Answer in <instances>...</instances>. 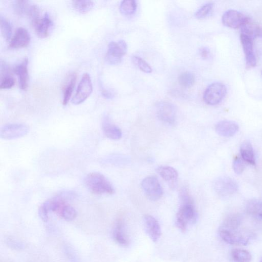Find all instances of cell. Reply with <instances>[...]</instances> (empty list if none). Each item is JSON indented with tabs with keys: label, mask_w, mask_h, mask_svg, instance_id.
Instances as JSON below:
<instances>
[{
	"label": "cell",
	"mask_w": 262,
	"mask_h": 262,
	"mask_svg": "<svg viewBox=\"0 0 262 262\" xmlns=\"http://www.w3.org/2000/svg\"><path fill=\"white\" fill-rule=\"evenodd\" d=\"M85 184L87 189L96 195H113L115 190L113 185L102 174L98 172L90 173L85 178Z\"/></svg>",
	"instance_id": "obj_1"
},
{
	"label": "cell",
	"mask_w": 262,
	"mask_h": 262,
	"mask_svg": "<svg viewBox=\"0 0 262 262\" xmlns=\"http://www.w3.org/2000/svg\"><path fill=\"white\" fill-rule=\"evenodd\" d=\"M197 219L194 202L181 203L176 214V224L182 232H185L190 224H194Z\"/></svg>",
	"instance_id": "obj_2"
},
{
	"label": "cell",
	"mask_w": 262,
	"mask_h": 262,
	"mask_svg": "<svg viewBox=\"0 0 262 262\" xmlns=\"http://www.w3.org/2000/svg\"><path fill=\"white\" fill-rule=\"evenodd\" d=\"M227 94V88L223 83L213 82L205 90L203 98L206 104L215 106L219 104Z\"/></svg>",
	"instance_id": "obj_3"
},
{
	"label": "cell",
	"mask_w": 262,
	"mask_h": 262,
	"mask_svg": "<svg viewBox=\"0 0 262 262\" xmlns=\"http://www.w3.org/2000/svg\"><path fill=\"white\" fill-rule=\"evenodd\" d=\"M127 49V45L123 40L111 42L106 55V62L110 65L119 64L126 54Z\"/></svg>",
	"instance_id": "obj_4"
},
{
	"label": "cell",
	"mask_w": 262,
	"mask_h": 262,
	"mask_svg": "<svg viewBox=\"0 0 262 262\" xmlns=\"http://www.w3.org/2000/svg\"><path fill=\"white\" fill-rule=\"evenodd\" d=\"M215 192L221 196H229L235 194L238 190L237 182L229 177L218 178L213 183Z\"/></svg>",
	"instance_id": "obj_5"
},
{
	"label": "cell",
	"mask_w": 262,
	"mask_h": 262,
	"mask_svg": "<svg viewBox=\"0 0 262 262\" xmlns=\"http://www.w3.org/2000/svg\"><path fill=\"white\" fill-rule=\"evenodd\" d=\"M93 91L91 79L87 73H84L79 83L76 95L72 99L74 105H80L85 101L91 95Z\"/></svg>",
	"instance_id": "obj_6"
},
{
	"label": "cell",
	"mask_w": 262,
	"mask_h": 262,
	"mask_svg": "<svg viewBox=\"0 0 262 262\" xmlns=\"http://www.w3.org/2000/svg\"><path fill=\"white\" fill-rule=\"evenodd\" d=\"M142 186L148 199L155 201L162 198L163 190L156 177L149 176L146 178L142 182Z\"/></svg>",
	"instance_id": "obj_7"
},
{
	"label": "cell",
	"mask_w": 262,
	"mask_h": 262,
	"mask_svg": "<svg viewBox=\"0 0 262 262\" xmlns=\"http://www.w3.org/2000/svg\"><path fill=\"white\" fill-rule=\"evenodd\" d=\"M30 132V127L22 124L6 125L0 129V137L5 140H13L26 136Z\"/></svg>",
	"instance_id": "obj_8"
},
{
	"label": "cell",
	"mask_w": 262,
	"mask_h": 262,
	"mask_svg": "<svg viewBox=\"0 0 262 262\" xmlns=\"http://www.w3.org/2000/svg\"><path fill=\"white\" fill-rule=\"evenodd\" d=\"M156 114L159 119L168 125H174L176 121L177 111L170 102L162 101L156 106Z\"/></svg>",
	"instance_id": "obj_9"
},
{
	"label": "cell",
	"mask_w": 262,
	"mask_h": 262,
	"mask_svg": "<svg viewBox=\"0 0 262 262\" xmlns=\"http://www.w3.org/2000/svg\"><path fill=\"white\" fill-rule=\"evenodd\" d=\"M248 17L242 13L235 10H229L222 16V24L232 29H237L244 25L248 19Z\"/></svg>",
	"instance_id": "obj_10"
},
{
	"label": "cell",
	"mask_w": 262,
	"mask_h": 262,
	"mask_svg": "<svg viewBox=\"0 0 262 262\" xmlns=\"http://www.w3.org/2000/svg\"><path fill=\"white\" fill-rule=\"evenodd\" d=\"M35 33L40 38L49 36L53 26V23L48 13H45L32 22Z\"/></svg>",
	"instance_id": "obj_11"
},
{
	"label": "cell",
	"mask_w": 262,
	"mask_h": 262,
	"mask_svg": "<svg viewBox=\"0 0 262 262\" xmlns=\"http://www.w3.org/2000/svg\"><path fill=\"white\" fill-rule=\"evenodd\" d=\"M240 40L245 54L247 68H251L255 67L257 65V59L254 52L253 39L241 33Z\"/></svg>",
	"instance_id": "obj_12"
},
{
	"label": "cell",
	"mask_w": 262,
	"mask_h": 262,
	"mask_svg": "<svg viewBox=\"0 0 262 262\" xmlns=\"http://www.w3.org/2000/svg\"><path fill=\"white\" fill-rule=\"evenodd\" d=\"M31 35L24 27H18L9 43V48L13 49H19L26 48L30 43Z\"/></svg>",
	"instance_id": "obj_13"
},
{
	"label": "cell",
	"mask_w": 262,
	"mask_h": 262,
	"mask_svg": "<svg viewBox=\"0 0 262 262\" xmlns=\"http://www.w3.org/2000/svg\"><path fill=\"white\" fill-rule=\"evenodd\" d=\"M28 65H29V59L26 58L21 63L15 66L13 69L14 72L17 77L18 85L23 90H26L29 86V74Z\"/></svg>",
	"instance_id": "obj_14"
},
{
	"label": "cell",
	"mask_w": 262,
	"mask_h": 262,
	"mask_svg": "<svg viewBox=\"0 0 262 262\" xmlns=\"http://www.w3.org/2000/svg\"><path fill=\"white\" fill-rule=\"evenodd\" d=\"M146 232L154 242H156L161 237V228L158 221L151 215L146 214L144 217Z\"/></svg>",
	"instance_id": "obj_15"
},
{
	"label": "cell",
	"mask_w": 262,
	"mask_h": 262,
	"mask_svg": "<svg viewBox=\"0 0 262 262\" xmlns=\"http://www.w3.org/2000/svg\"><path fill=\"white\" fill-rule=\"evenodd\" d=\"M113 237L117 244L121 246L127 247L130 245V239L126 230L125 224L123 219L119 218L115 222Z\"/></svg>",
	"instance_id": "obj_16"
},
{
	"label": "cell",
	"mask_w": 262,
	"mask_h": 262,
	"mask_svg": "<svg viewBox=\"0 0 262 262\" xmlns=\"http://www.w3.org/2000/svg\"><path fill=\"white\" fill-rule=\"evenodd\" d=\"M219 235L223 241L230 245L246 246L248 244V239L237 235L232 230L221 228Z\"/></svg>",
	"instance_id": "obj_17"
},
{
	"label": "cell",
	"mask_w": 262,
	"mask_h": 262,
	"mask_svg": "<svg viewBox=\"0 0 262 262\" xmlns=\"http://www.w3.org/2000/svg\"><path fill=\"white\" fill-rule=\"evenodd\" d=\"M238 125L230 120H222L216 126L218 134L224 137H230L235 135L239 131Z\"/></svg>",
	"instance_id": "obj_18"
},
{
	"label": "cell",
	"mask_w": 262,
	"mask_h": 262,
	"mask_svg": "<svg viewBox=\"0 0 262 262\" xmlns=\"http://www.w3.org/2000/svg\"><path fill=\"white\" fill-rule=\"evenodd\" d=\"M102 129L105 136L110 139L118 140L122 137L123 134L121 130L117 126L112 124L108 116H105L103 118Z\"/></svg>",
	"instance_id": "obj_19"
},
{
	"label": "cell",
	"mask_w": 262,
	"mask_h": 262,
	"mask_svg": "<svg viewBox=\"0 0 262 262\" xmlns=\"http://www.w3.org/2000/svg\"><path fill=\"white\" fill-rule=\"evenodd\" d=\"M156 171L165 181L169 183L170 186H175L179 174L174 168L168 166H161L158 167Z\"/></svg>",
	"instance_id": "obj_20"
},
{
	"label": "cell",
	"mask_w": 262,
	"mask_h": 262,
	"mask_svg": "<svg viewBox=\"0 0 262 262\" xmlns=\"http://www.w3.org/2000/svg\"><path fill=\"white\" fill-rule=\"evenodd\" d=\"M241 32L250 37L252 39L256 37L262 38V27L257 23L252 21L249 17L246 23L241 28Z\"/></svg>",
	"instance_id": "obj_21"
},
{
	"label": "cell",
	"mask_w": 262,
	"mask_h": 262,
	"mask_svg": "<svg viewBox=\"0 0 262 262\" xmlns=\"http://www.w3.org/2000/svg\"><path fill=\"white\" fill-rule=\"evenodd\" d=\"M240 152L243 161L251 165H256V159L254 148L249 141L246 140V141L242 144L240 148Z\"/></svg>",
	"instance_id": "obj_22"
},
{
	"label": "cell",
	"mask_w": 262,
	"mask_h": 262,
	"mask_svg": "<svg viewBox=\"0 0 262 262\" xmlns=\"http://www.w3.org/2000/svg\"><path fill=\"white\" fill-rule=\"evenodd\" d=\"M77 74L73 73L71 75L68 82L64 87L63 104L66 106L71 97L75 85H76L77 81Z\"/></svg>",
	"instance_id": "obj_23"
},
{
	"label": "cell",
	"mask_w": 262,
	"mask_h": 262,
	"mask_svg": "<svg viewBox=\"0 0 262 262\" xmlns=\"http://www.w3.org/2000/svg\"><path fill=\"white\" fill-rule=\"evenodd\" d=\"M66 221H71L76 218L77 212L72 206L64 203L57 213Z\"/></svg>",
	"instance_id": "obj_24"
},
{
	"label": "cell",
	"mask_w": 262,
	"mask_h": 262,
	"mask_svg": "<svg viewBox=\"0 0 262 262\" xmlns=\"http://www.w3.org/2000/svg\"><path fill=\"white\" fill-rule=\"evenodd\" d=\"M241 218L237 214L229 215L223 221L222 228L230 230H235L240 226Z\"/></svg>",
	"instance_id": "obj_25"
},
{
	"label": "cell",
	"mask_w": 262,
	"mask_h": 262,
	"mask_svg": "<svg viewBox=\"0 0 262 262\" xmlns=\"http://www.w3.org/2000/svg\"><path fill=\"white\" fill-rule=\"evenodd\" d=\"M232 260L235 262H250L252 256L250 252L245 249H234L231 252Z\"/></svg>",
	"instance_id": "obj_26"
},
{
	"label": "cell",
	"mask_w": 262,
	"mask_h": 262,
	"mask_svg": "<svg viewBox=\"0 0 262 262\" xmlns=\"http://www.w3.org/2000/svg\"><path fill=\"white\" fill-rule=\"evenodd\" d=\"M72 5L73 8L81 14H86L90 12L95 6V3L92 1H87V0H76L72 1Z\"/></svg>",
	"instance_id": "obj_27"
},
{
	"label": "cell",
	"mask_w": 262,
	"mask_h": 262,
	"mask_svg": "<svg viewBox=\"0 0 262 262\" xmlns=\"http://www.w3.org/2000/svg\"><path fill=\"white\" fill-rule=\"evenodd\" d=\"M0 27L4 39L6 41H9L11 39L13 28L10 21L3 16L0 17Z\"/></svg>",
	"instance_id": "obj_28"
},
{
	"label": "cell",
	"mask_w": 262,
	"mask_h": 262,
	"mask_svg": "<svg viewBox=\"0 0 262 262\" xmlns=\"http://www.w3.org/2000/svg\"><path fill=\"white\" fill-rule=\"evenodd\" d=\"M179 81L182 87L185 88H189L194 85L195 82V77L192 72H185L180 74Z\"/></svg>",
	"instance_id": "obj_29"
},
{
	"label": "cell",
	"mask_w": 262,
	"mask_h": 262,
	"mask_svg": "<svg viewBox=\"0 0 262 262\" xmlns=\"http://www.w3.org/2000/svg\"><path fill=\"white\" fill-rule=\"evenodd\" d=\"M31 5L29 1L17 0L14 4L15 12L18 15L27 16Z\"/></svg>",
	"instance_id": "obj_30"
},
{
	"label": "cell",
	"mask_w": 262,
	"mask_h": 262,
	"mask_svg": "<svg viewBox=\"0 0 262 262\" xmlns=\"http://www.w3.org/2000/svg\"><path fill=\"white\" fill-rule=\"evenodd\" d=\"M137 4L133 0H126L121 3L120 11L125 15H131L135 13L136 10Z\"/></svg>",
	"instance_id": "obj_31"
},
{
	"label": "cell",
	"mask_w": 262,
	"mask_h": 262,
	"mask_svg": "<svg viewBox=\"0 0 262 262\" xmlns=\"http://www.w3.org/2000/svg\"><path fill=\"white\" fill-rule=\"evenodd\" d=\"M9 74L10 73L1 74V84H0V88L1 89H11L14 86L15 79Z\"/></svg>",
	"instance_id": "obj_32"
},
{
	"label": "cell",
	"mask_w": 262,
	"mask_h": 262,
	"mask_svg": "<svg viewBox=\"0 0 262 262\" xmlns=\"http://www.w3.org/2000/svg\"><path fill=\"white\" fill-rule=\"evenodd\" d=\"M213 6V4L212 3L204 5L196 12L195 16L199 19H202V18L207 17L212 12Z\"/></svg>",
	"instance_id": "obj_33"
},
{
	"label": "cell",
	"mask_w": 262,
	"mask_h": 262,
	"mask_svg": "<svg viewBox=\"0 0 262 262\" xmlns=\"http://www.w3.org/2000/svg\"><path fill=\"white\" fill-rule=\"evenodd\" d=\"M262 203L257 200H250L247 205V212L252 214H257V215L262 213Z\"/></svg>",
	"instance_id": "obj_34"
},
{
	"label": "cell",
	"mask_w": 262,
	"mask_h": 262,
	"mask_svg": "<svg viewBox=\"0 0 262 262\" xmlns=\"http://www.w3.org/2000/svg\"><path fill=\"white\" fill-rule=\"evenodd\" d=\"M133 61L137 66V67L145 73H150L152 72V69L145 61L137 57H133Z\"/></svg>",
	"instance_id": "obj_35"
},
{
	"label": "cell",
	"mask_w": 262,
	"mask_h": 262,
	"mask_svg": "<svg viewBox=\"0 0 262 262\" xmlns=\"http://www.w3.org/2000/svg\"><path fill=\"white\" fill-rule=\"evenodd\" d=\"M232 167L234 172L238 175H240L244 172L246 165L240 158L237 157L234 159Z\"/></svg>",
	"instance_id": "obj_36"
},
{
	"label": "cell",
	"mask_w": 262,
	"mask_h": 262,
	"mask_svg": "<svg viewBox=\"0 0 262 262\" xmlns=\"http://www.w3.org/2000/svg\"><path fill=\"white\" fill-rule=\"evenodd\" d=\"M49 210L47 208L45 204L43 203L39 207L38 213L40 219L44 222L49 220Z\"/></svg>",
	"instance_id": "obj_37"
},
{
	"label": "cell",
	"mask_w": 262,
	"mask_h": 262,
	"mask_svg": "<svg viewBox=\"0 0 262 262\" xmlns=\"http://www.w3.org/2000/svg\"><path fill=\"white\" fill-rule=\"evenodd\" d=\"M200 54L201 55V57L203 59H207L209 58L210 52L209 49L205 48H203L201 49H200Z\"/></svg>",
	"instance_id": "obj_38"
},
{
	"label": "cell",
	"mask_w": 262,
	"mask_h": 262,
	"mask_svg": "<svg viewBox=\"0 0 262 262\" xmlns=\"http://www.w3.org/2000/svg\"><path fill=\"white\" fill-rule=\"evenodd\" d=\"M102 95L106 98H111L112 97V94L111 92L107 90H102Z\"/></svg>",
	"instance_id": "obj_39"
},
{
	"label": "cell",
	"mask_w": 262,
	"mask_h": 262,
	"mask_svg": "<svg viewBox=\"0 0 262 262\" xmlns=\"http://www.w3.org/2000/svg\"><path fill=\"white\" fill-rule=\"evenodd\" d=\"M260 262H262V260H261Z\"/></svg>",
	"instance_id": "obj_40"
},
{
	"label": "cell",
	"mask_w": 262,
	"mask_h": 262,
	"mask_svg": "<svg viewBox=\"0 0 262 262\" xmlns=\"http://www.w3.org/2000/svg\"></svg>",
	"instance_id": "obj_41"
}]
</instances>
